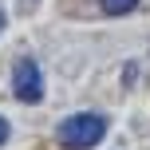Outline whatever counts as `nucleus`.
Masks as SVG:
<instances>
[{
	"label": "nucleus",
	"instance_id": "nucleus-1",
	"mask_svg": "<svg viewBox=\"0 0 150 150\" xmlns=\"http://www.w3.org/2000/svg\"><path fill=\"white\" fill-rule=\"evenodd\" d=\"M107 127H111L107 115H99V111H79V115H71V119L59 122V146H63V150H91V146L103 142Z\"/></svg>",
	"mask_w": 150,
	"mask_h": 150
},
{
	"label": "nucleus",
	"instance_id": "nucleus-2",
	"mask_svg": "<svg viewBox=\"0 0 150 150\" xmlns=\"http://www.w3.org/2000/svg\"><path fill=\"white\" fill-rule=\"evenodd\" d=\"M12 95L20 103H40L44 99V71L32 55H20L12 63Z\"/></svg>",
	"mask_w": 150,
	"mask_h": 150
},
{
	"label": "nucleus",
	"instance_id": "nucleus-5",
	"mask_svg": "<svg viewBox=\"0 0 150 150\" xmlns=\"http://www.w3.org/2000/svg\"><path fill=\"white\" fill-rule=\"evenodd\" d=\"M4 20H8V16H4V8H0V32H4Z\"/></svg>",
	"mask_w": 150,
	"mask_h": 150
},
{
	"label": "nucleus",
	"instance_id": "nucleus-3",
	"mask_svg": "<svg viewBox=\"0 0 150 150\" xmlns=\"http://www.w3.org/2000/svg\"><path fill=\"white\" fill-rule=\"evenodd\" d=\"M99 8H103L107 16H127L138 8V0H99Z\"/></svg>",
	"mask_w": 150,
	"mask_h": 150
},
{
	"label": "nucleus",
	"instance_id": "nucleus-4",
	"mask_svg": "<svg viewBox=\"0 0 150 150\" xmlns=\"http://www.w3.org/2000/svg\"><path fill=\"white\" fill-rule=\"evenodd\" d=\"M8 134H12V127H8V119H4V115H0V146L8 142Z\"/></svg>",
	"mask_w": 150,
	"mask_h": 150
}]
</instances>
